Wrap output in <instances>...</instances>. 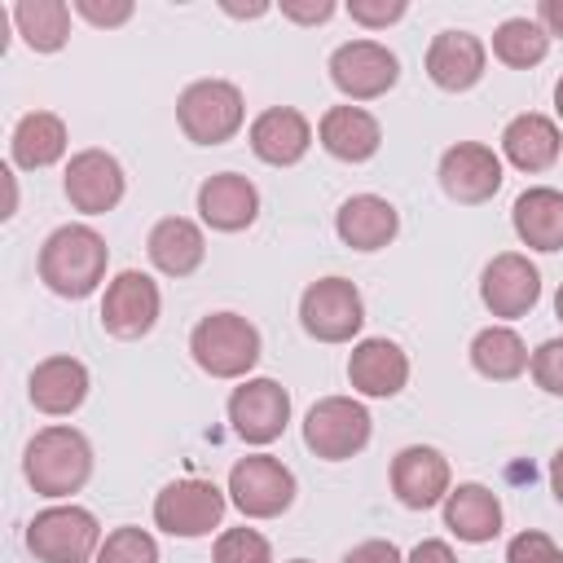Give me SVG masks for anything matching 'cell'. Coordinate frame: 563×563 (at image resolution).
<instances>
[{"label":"cell","instance_id":"obj_1","mask_svg":"<svg viewBox=\"0 0 563 563\" xmlns=\"http://www.w3.org/2000/svg\"><path fill=\"white\" fill-rule=\"evenodd\" d=\"M110 246L88 224H62L40 246V282L62 299H88L106 282Z\"/></svg>","mask_w":563,"mask_h":563},{"label":"cell","instance_id":"obj_2","mask_svg":"<svg viewBox=\"0 0 563 563\" xmlns=\"http://www.w3.org/2000/svg\"><path fill=\"white\" fill-rule=\"evenodd\" d=\"M22 475L40 497H70L92 479V444L75 427H44L22 449Z\"/></svg>","mask_w":563,"mask_h":563},{"label":"cell","instance_id":"obj_3","mask_svg":"<svg viewBox=\"0 0 563 563\" xmlns=\"http://www.w3.org/2000/svg\"><path fill=\"white\" fill-rule=\"evenodd\" d=\"M189 352L211 378H246L264 352V339L242 312H207L189 334Z\"/></svg>","mask_w":563,"mask_h":563},{"label":"cell","instance_id":"obj_4","mask_svg":"<svg viewBox=\"0 0 563 563\" xmlns=\"http://www.w3.org/2000/svg\"><path fill=\"white\" fill-rule=\"evenodd\" d=\"M246 119L242 88L229 79H198L176 101V123L194 145H224Z\"/></svg>","mask_w":563,"mask_h":563},{"label":"cell","instance_id":"obj_5","mask_svg":"<svg viewBox=\"0 0 563 563\" xmlns=\"http://www.w3.org/2000/svg\"><path fill=\"white\" fill-rule=\"evenodd\" d=\"M101 523L84 506H48L26 523V550L40 563H88L101 550Z\"/></svg>","mask_w":563,"mask_h":563},{"label":"cell","instance_id":"obj_6","mask_svg":"<svg viewBox=\"0 0 563 563\" xmlns=\"http://www.w3.org/2000/svg\"><path fill=\"white\" fill-rule=\"evenodd\" d=\"M374 418L352 396H321L303 413V444L325 462H347L369 444Z\"/></svg>","mask_w":563,"mask_h":563},{"label":"cell","instance_id":"obj_7","mask_svg":"<svg viewBox=\"0 0 563 563\" xmlns=\"http://www.w3.org/2000/svg\"><path fill=\"white\" fill-rule=\"evenodd\" d=\"M299 325L317 343H352L365 325V299L347 277H317L299 295Z\"/></svg>","mask_w":563,"mask_h":563},{"label":"cell","instance_id":"obj_8","mask_svg":"<svg viewBox=\"0 0 563 563\" xmlns=\"http://www.w3.org/2000/svg\"><path fill=\"white\" fill-rule=\"evenodd\" d=\"M224 493L246 519H277L295 501V471L268 453H246L233 462Z\"/></svg>","mask_w":563,"mask_h":563},{"label":"cell","instance_id":"obj_9","mask_svg":"<svg viewBox=\"0 0 563 563\" xmlns=\"http://www.w3.org/2000/svg\"><path fill=\"white\" fill-rule=\"evenodd\" d=\"M330 79L347 101H374L396 88L400 62L378 40H347L330 53Z\"/></svg>","mask_w":563,"mask_h":563},{"label":"cell","instance_id":"obj_10","mask_svg":"<svg viewBox=\"0 0 563 563\" xmlns=\"http://www.w3.org/2000/svg\"><path fill=\"white\" fill-rule=\"evenodd\" d=\"M224 488L211 479H176L154 497V523L167 537H207L224 519Z\"/></svg>","mask_w":563,"mask_h":563},{"label":"cell","instance_id":"obj_11","mask_svg":"<svg viewBox=\"0 0 563 563\" xmlns=\"http://www.w3.org/2000/svg\"><path fill=\"white\" fill-rule=\"evenodd\" d=\"M229 422L246 444H273L290 422V391L277 378H242L229 396Z\"/></svg>","mask_w":563,"mask_h":563},{"label":"cell","instance_id":"obj_12","mask_svg":"<svg viewBox=\"0 0 563 563\" xmlns=\"http://www.w3.org/2000/svg\"><path fill=\"white\" fill-rule=\"evenodd\" d=\"M158 308H163V295H158L154 277L136 273V268H123L101 295V325L114 339H141V334L154 330Z\"/></svg>","mask_w":563,"mask_h":563},{"label":"cell","instance_id":"obj_13","mask_svg":"<svg viewBox=\"0 0 563 563\" xmlns=\"http://www.w3.org/2000/svg\"><path fill=\"white\" fill-rule=\"evenodd\" d=\"M62 189H66V198H70L75 211L101 216V211H114L119 207V198L128 189V176H123V163L114 154H106V150H79L66 163Z\"/></svg>","mask_w":563,"mask_h":563},{"label":"cell","instance_id":"obj_14","mask_svg":"<svg viewBox=\"0 0 563 563\" xmlns=\"http://www.w3.org/2000/svg\"><path fill=\"white\" fill-rule=\"evenodd\" d=\"M440 189L462 207H479L501 189V158L479 141H457L440 154Z\"/></svg>","mask_w":563,"mask_h":563},{"label":"cell","instance_id":"obj_15","mask_svg":"<svg viewBox=\"0 0 563 563\" xmlns=\"http://www.w3.org/2000/svg\"><path fill=\"white\" fill-rule=\"evenodd\" d=\"M479 299L493 317H523L537 308L541 299V273L528 255L519 251H501L484 264V277H479Z\"/></svg>","mask_w":563,"mask_h":563},{"label":"cell","instance_id":"obj_16","mask_svg":"<svg viewBox=\"0 0 563 563\" xmlns=\"http://www.w3.org/2000/svg\"><path fill=\"white\" fill-rule=\"evenodd\" d=\"M391 493L405 510H431L449 497V457L431 444H405L391 457Z\"/></svg>","mask_w":563,"mask_h":563},{"label":"cell","instance_id":"obj_17","mask_svg":"<svg viewBox=\"0 0 563 563\" xmlns=\"http://www.w3.org/2000/svg\"><path fill=\"white\" fill-rule=\"evenodd\" d=\"M484 66H488V48H484V40L471 35V31L449 26V31H440V35L427 44V75H431V84L444 88V92H466V88H475V84L484 79Z\"/></svg>","mask_w":563,"mask_h":563},{"label":"cell","instance_id":"obj_18","mask_svg":"<svg viewBox=\"0 0 563 563\" xmlns=\"http://www.w3.org/2000/svg\"><path fill=\"white\" fill-rule=\"evenodd\" d=\"M198 216L216 233H242L260 216V189L238 172H216L198 185Z\"/></svg>","mask_w":563,"mask_h":563},{"label":"cell","instance_id":"obj_19","mask_svg":"<svg viewBox=\"0 0 563 563\" xmlns=\"http://www.w3.org/2000/svg\"><path fill=\"white\" fill-rule=\"evenodd\" d=\"M347 383L361 396L387 400L409 383V356L396 339H361L347 356Z\"/></svg>","mask_w":563,"mask_h":563},{"label":"cell","instance_id":"obj_20","mask_svg":"<svg viewBox=\"0 0 563 563\" xmlns=\"http://www.w3.org/2000/svg\"><path fill=\"white\" fill-rule=\"evenodd\" d=\"M312 145V123L295 106H273L251 123V154L268 167H295Z\"/></svg>","mask_w":563,"mask_h":563},{"label":"cell","instance_id":"obj_21","mask_svg":"<svg viewBox=\"0 0 563 563\" xmlns=\"http://www.w3.org/2000/svg\"><path fill=\"white\" fill-rule=\"evenodd\" d=\"M26 396L40 413L66 418L88 400V365L75 356H44L26 378Z\"/></svg>","mask_w":563,"mask_h":563},{"label":"cell","instance_id":"obj_22","mask_svg":"<svg viewBox=\"0 0 563 563\" xmlns=\"http://www.w3.org/2000/svg\"><path fill=\"white\" fill-rule=\"evenodd\" d=\"M317 141L339 163H369L383 145V128L361 106H330L317 123Z\"/></svg>","mask_w":563,"mask_h":563},{"label":"cell","instance_id":"obj_23","mask_svg":"<svg viewBox=\"0 0 563 563\" xmlns=\"http://www.w3.org/2000/svg\"><path fill=\"white\" fill-rule=\"evenodd\" d=\"M334 233L343 246L352 251H383L396 233H400V216L387 198L378 194H352L339 211H334Z\"/></svg>","mask_w":563,"mask_h":563},{"label":"cell","instance_id":"obj_24","mask_svg":"<svg viewBox=\"0 0 563 563\" xmlns=\"http://www.w3.org/2000/svg\"><path fill=\"white\" fill-rule=\"evenodd\" d=\"M501 154L519 167V172H545L559 163L563 154V136H559V123L550 114H515L506 128H501Z\"/></svg>","mask_w":563,"mask_h":563},{"label":"cell","instance_id":"obj_25","mask_svg":"<svg viewBox=\"0 0 563 563\" xmlns=\"http://www.w3.org/2000/svg\"><path fill=\"white\" fill-rule=\"evenodd\" d=\"M510 224L528 251H563V189H523L510 207Z\"/></svg>","mask_w":563,"mask_h":563},{"label":"cell","instance_id":"obj_26","mask_svg":"<svg viewBox=\"0 0 563 563\" xmlns=\"http://www.w3.org/2000/svg\"><path fill=\"white\" fill-rule=\"evenodd\" d=\"M444 528L466 541V545H484L501 532V501L493 488L484 484H457L444 497Z\"/></svg>","mask_w":563,"mask_h":563},{"label":"cell","instance_id":"obj_27","mask_svg":"<svg viewBox=\"0 0 563 563\" xmlns=\"http://www.w3.org/2000/svg\"><path fill=\"white\" fill-rule=\"evenodd\" d=\"M145 251H150V264H154L158 273H167V277H189V273H198V264H202V255H207V238H202V229H198L194 220H185V216H163V220L150 229Z\"/></svg>","mask_w":563,"mask_h":563},{"label":"cell","instance_id":"obj_28","mask_svg":"<svg viewBox=\"0 0 563 563\" xmlns=\"http://www.w3.org/2000/svg\"><path fill=\"white\" fill-rule=\"evenodd\" d=\"M9 145H13V163H18V167L40 172V167H53V163L66 154L70 141H66L62 114H53V110H31V114L18 119Z\"/></svg>","mask_w":563,"mask_h":563},{"label":"cell","instance_id":"obj_29","mask_svg":"<svg viewBox=\"0 0 563 563\" xmlns=\"http://www.w3.org/2000/svg\"><path fill=\"white\" fill-rule=\"evenodd\" d=\"M528 343L510 330V325H484L475 339H471V365L493 378V383H510L528 369Z\"/></svg>","mask_w":563,"mask_h":563},{"label":"cell","instance_id":"obj_30","mask_svg":"<svg viewBox=\"0 0 563 563\" xmlns=\"http://www.w3.org/2000/svg\"><path fill=\"white\" fill-rule=\"evenodd\" d=\"M18 35L35 53H57L70 40V4L66 0H18L13 4Z\"/></svg>","mask_w":563,"mask_h":563},{"label":"cell","instance_id":"obj_31","mask_svg":"<svg viewBox=\"0 0 563 563\" xmlns=\"http://www.w3.org/2000/svg\"><path fill=\"white\" fill-rule=\"evenodd\" d=\"M545 53H550V35L537 18H506L493 31V57L510 70H528V66L545 62Z\"/></svg>","mask_w":563,"mask_h":563},{"label":"cell","instance_id":"obj_32","mask_svg":"<svg viewBox=\"0 0 563 563\" xmlns=\"http://www.w3.org/2000/svg\"><path fill=\"white\" fill-rule=\"evenodd\" d=\"M97 563H158V541L145 532V528H114L106 532L101 550H97Z\"/></svg>","mask_w":563,"mask_h":563},{"label":"cell","instance_id":"obj_33","mask_svg":"<svg viewBox=\"0 0 563 563\" xmlns=\"http://www.w3.org/2000/svg\"><path fill=\"white\" fill-rule=\"evenodd\" d=\"M211 563H273V550L255 528H224L216 537Z\"/></svg>","mask_w":563,"mask_h":563},{"label":"cell","instance_id":"obj_34","mask_svg":"<svg viewBox=\"0 0 563 563\" xmlns=\"http://www.w3.org/2000/svg\"><path fill=\"white\" fill-rule=\"evenodd\" d=\"M528 369H532V378H537L541 391L563 396V339H545V343L532 352Z\"/></svg>","mask_w":563,"mask_h":563},{"label":"cell","instance_id":"obj_35","mask_svg":"<svg viewBox=\"0 0 563 563\" xmlns=\"http://www.w3.org/2000/svg\"><path fill=\"white\" fill-rule=\"evenodd\" d=\"M506 563H563V550H559L545 532L528 528V532L510 537V545H506Z\"/></svg>","mask_w":563,"mask_h":563},{"label":"cell","instance_id":"obj_36","mask_svg":"<svg viewBox=\"0 0 563 563\" xmlns=\"http://www.w3.org/2000/svg\"><path fill=\"white\" fill-rule=\"evenodd\" d=\"M405 9H409L405 0H352V4H347L352 22H361V26H369V31L400 22V18H405Z\"/></svg>","mask_w":563,"mask_h":563},{"label":"cell","instance_id":"obj_37","mask_svg":"<svg viewBox=\"0 0 563 563\" xmlns=\"http://www.w3.org/2000/svg\"><path fill=\"white\" fill-rule=\"evenodd\" d=\"M84 22H92V26H123L128 18H132V0H75L70 4Z\"/></svg>","mask_w":563,"mask_h":563},{"label":"cell","instance_id":"obj_38","mask_svg":"<svg viewBox=\"0 0 563 563\" xmlns=\"http://www.w3.org/2000/svg\"><path fill=\"white\" fill-rule=\"evenodd\" d=\"M339 563H405V559H400V550L391 541H361Z\"/></svg>","mask_w":563,"mask_h":563},{"label":"cell","instance_id":"obj_39","mask_svg":"<svg viewBox=\"0 0 563 563\" xmlns=\"http://www.w3.org/2000/svg\"><path fill=\"white\" fill-rule=\"evenodd\" d=\"M282 18H290V22H303V26H317V22H330V18H334V0H317V4H299V0H286V4H282Z\"/></svg>","mask_w":563,"mask_h":563},{"label":"cell","instance_id":"obj_40","mask_svg":"<svg viewBox=\"0 0 563 563\" xmlns=\"http://www.w3.org/2000/svg\"><path fill=\"white\" fill-rule=\"evenodd\" d=\"M405 563H457V554H453V545H449V541L427 537V541H418V545L409 550V559H405Z\"/></svg>","mask_w":563,"mask_h":563},{"label":"cell","instance_id":"obj_41","mask_svg":"<svg viewBox=\"0 0 563 563\" xmlns=\"http://www.w3.org/2000/svg\"><path fill=\"white\" fill-rule=\"evenodd\" d=\"M537 22L545 26V35H563V0H541L537 4Z\"/></svg>","mask_w":563,"mask_h":563},{"label":"cell","instance_id":"obj_42","mask_svg":"<svg viewBox=\"0 0 563 563\" xmlns=\"http://www.w3.org/2000/svg\"><path fill=\"white\" fill-rule=\"evenodd\" d=\"M550 488H554V501L563 506V449L550 457Z\"/></svg>","mask_w":563,"mask_h":563},{"label":"cell","instance_id":"obj_43","mask_svg":"<svg viewBox=\"0 0 563 563\" xmlns=\"http://www.w3.org/2000/svg\"><path fill=\"white\" fill-rule=\"evenodd\" d=\"M554 110H559V119H563V75H559V84H554Z\"/></svg>","mask_w":563,"mask_h":563},{"label":"cell","instance_id":"obj_44","mask_svg":"<svg viewBox=\"0 0 563 563\" xmlns=\"http://www.w3.org/2000/svg\"><path fill=\"white\" fill-rule=\"evenodd\" d=\"M554 312H559V321H563V286H559V295H554Z\"/></svg>","mask_w":563,"mask_h":563},{"label":"cell","instance_id":"obj_45","mask_svg":"<svg viewBox=\"0 0 563 563\" xmlns=\"http://www.w3.org/2000/svg\"><path fill=\"white\" fill-rule=\"evenodd\" d=\"M290 563H308V559H290Z\"/></svg>","mask_w":563,"mask_h":563}]
</instances>
